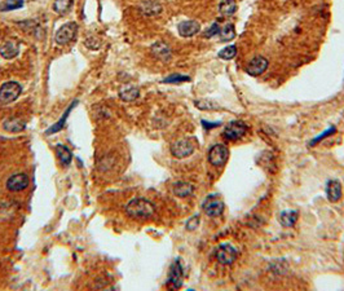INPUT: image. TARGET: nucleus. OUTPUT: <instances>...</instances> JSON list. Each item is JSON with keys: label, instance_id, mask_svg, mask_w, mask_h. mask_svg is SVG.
<instances>
[{"label": "nucleus", "instance_id": "bb28decb", "mask_svg": "<svg viewBox=\"0 0 344 291\" xmlns=\"http://www.w3.org/2000/svg\"><path fill=\"white\" fill-rule=\"evenodd\" d=\"M236 54H237V47L234 46V44L225 47V48H223L220 52H219V57L223 60H232Z\"/></svg>", "mask_w": 344, "mask_h": 291}, {"label": "nucleus", "instance_id": "4be33fe9", "mask_svg": "<svg viewBox=\"0 0 344 291\" xmlns=\"http://www.w3.org/2000/svg\"><path fill=\"white\" fill-rule=\"evenodd\" d=\"M219 38L221 42H231L236 38V27L233 24H226L219 32Z\"/></svg>", "mask_w": 344, "mask_h": 291}, {"label": "nucleus", "instance_id": "2eb2a0df", "mask_svg": "<svg viewBox=\"0 0 344 291\" xmlns=\"http://www.w3.org/2000/svg\"><path fill=\"white\" fill-rule=\"evenodd\" d=\"M77 104H78V100L73 101V104H71V105L69 106V108H67L66 110H65V113L62 114V117H61V118H60L59 121L56 122V123H54V124H52V126L49 127L48 129H47V131H46V135H53V133H57V132H60V131H61V129L64 128V127H65V124H66L67 117H69V114H70V111L73 110L74 108H75V106H77Z\"/></svg>", "mask_w": 344, "mask_h": 291}, {"label": "nucleus", "instance_id": "aec40b11", "mask_svg": "<svg viewBox=\"0 0 344 291\" xmlns=\"http://www.w3.org/2000/svg\"><path fill=\"white\" fill-rule=\"evenodd\" d=\"M56 154L59 157L60 162H61L65 167L70 165L71 161H73V153L70 151V149L66 148L65 145H61V144H59L56 146Z\"/></svg>", "mask_w": 344, "mask_h": 291}, {"label": "nucleus", "instance_id": "473e14b6", "mask_svg": "<svg viewBox=\"0 0 344 291\" xmlns=\"http://www.w3.org/2000/svg\"><path fill=\"white\" fill-rule=\"evenodd\" d=\"M334 132H335V128H330V129H328V131H326V132L321 133V136H320V138L315 139V141H312V144H316V143H317V141H320L321 139L326 138V136H329V135H330V133H334Z\"/></svg>", "mask_w": 344, "mask_h": 291}, {"label": "nucleus", "instance_id": "412c9836", "mask_svg": "<svg viewBox=\"0 0 344 291\" xmlns=\"http://www.w3.org/2000/svg\"><path fill=\"white\" fill-rule=\"evenodd\" d=\"M141 13H144L145 16H157L162 12L161 4L154 2V0H148L145 3L141 6Z\"/></svg>", "mask_w": 344, "mask_h": 291}, {"label": "nucleus", "instance_id": "423d86ee", "mask_svg": "<svg viewBox=\"0 0 344 291\" xmlns=\"http://www.w3.org/2000/svg\"><path fill=\"white\" fill-rule=\"evenodd\" d=\"M247 131H249V127L246 126L243 122L233 121L229 124H226V127L224 128V138H225L226 140L236 141V140H238V139L243 138Z\"/></svg>", "mask_w": 344, "mask_h": 291}, {"label": "nucleus", "instance_id": "7ed1b4c3", "mask_svg": "<svg viewBox=\"0 0 344 291\" xmlns=\"http://www.w3.org/2000/svg\"><path fill=\"white\" fill-rule=\"evenodd\" d=\"M77 32H78V25L75 22H67L57 30L54 41L60 46H65V44H69L71 41L75 39Z\"/></svg>", "mask_w": 344, "mask_h": 291}, {"label": "nucleus", "instance_id": "9d476101", "mask_svg": "<svg viewBox=\"0 0 344 291\" xmlns=\"http://www.w3.org/2000/svg\"><path fill=\"white\" fill-rule=\"evenodd\" d=\"M268 65L269 62L265 57L256 56L247 64V66H246V73L251 76L261 75L268 69Z\"/></svg>", "mask_w": 344, "mask_h": 291}, {"label": "nucleus", "instance_id": "f257e3e1", "mask_svg": "<svg viewBox=\"0 0 344 291\" xmlns=\"http://www.w3.org/2000/svg\"><path fill=\"white\" fill-rule=\"evenodd\" d=\"M126 212L135 220H145L151 218L156 212V206L145 198H135L126 206Z\"/></svg>", "mask_w": 344, "mask_h": 291}, {"label": "nucleus", "instance_id": "f03ea898", "mask_svg": "<svg viewBox=\"0 0 344 291\" xmlns=\"http://www.w3.org/2000/svg\"><path fill=\"white\" fill-rule=\"evenodd\" d=\"M22 92V87L14 81H9L0 86V104L8 105L14 103Z\"/></svg>", "mask_w": 344, "mask_h": 291}, {"label": "nucleus", "instance_id": "72a5a7b5", "mask_svg": "<svg viewBox=\"0 0 344 291\" xmlns=\"http://www.w3.org/2000/svg\"><path fill=\"white\" fill-rule=\"evenodd\" d=\"M202 123H203L204 127H218L219 124H220V123H207V122H206V121H203V122H202Z\"/></svg>", "mask_w": 344, "mask_h": 291}, {"label": "nucleus", "instance_id": "cd10ccee", "mask_svg": "<svg viewBox=\"0 0 344 291\" xmlns=\"http://www.w3.org/2000/svg\"><path fill=\"white\" fill-rule=\"evenodd\" d=\"M84 46L88 49H91V51H97V49L101 48V42H100V39L94 38V36H89V38L84 41Z\"/></svg>", "mask_w": 344, "mask_h": 291}, {"label": "nucleus", "instance_id": "6e6552de", "mask_svg": "<svg viewBox=\"0 0 344 291\" xmlns=\"http://www.w3.org/2000/svg\"><path fill=\"white\" fill-rule=\"evenodd\" d=\"M203 211L211 218L220 216L224 211V202L219 196H208L203 203Z\"/></svg>", "mask_w": 344, "mask_h": 291}, {"label": "nucleus", "instance_id": "a211bd4d", "mask_svg": "<svg viewBox=\"0 0 344 291\" xmlns=\"http://www.w3.org/2000/svg\"><path fill=\"white\" fill-rule=\"evenodd\" d=\"M140 96V91L137 87L133 86H127L124 87L123 89H121L119 92V97H121V100H123L124 103H132V101L137 100Z\"/></svg>", "mask_w": 344, "mask_h": 291}, {"label": "nucleus", "instance_id": "ddd939ff", "mask_svg": "<svg viewBox=\"0 0 344 291\" xmlns=\"http://www.w3.org/2000/svg\"><path fill=\"white\" fill-rule=\"evenodd\" d=\"M201 30V25L199 22L194 21V20H188V21H183L179 24L178 31L183 38H190L198 34Z\"/></svg>", "mask_w": 344, "mask_h": 291}, {"label": "nucleus", "instance_id": "6ab92c4d", "mask_svg": "<svg viewBox=\"0 0 344 291\" xmlns=\"http://www.w3.org/2000/svg\"><path fill=\"white\" fill-rule=\"evenodd\" d=\"M3 127L6 131H8V132L17 133V132H22V131L26 128V123H25V122L20 118H11V119H8V121L4 122Z\"/></svg>", "mask_w": 344, "mask_h": 291}, {"label": "nucleus", "instance_id": "a878e982", "mask_svg": "<svg viewBox=\"0 0 344 291\" xmlns=\"http://www.w3.org/2000/svg\"><path fill=\"white\" fill-rule=\"evenodd\" d=\"M24 7V0H4L3 3H0V11L8 12L14 11Z\"/></svg>", "mask_w": 344, "mask_h": 291}, {"label": "nucleus", "instance_id": "2f4dec72", "mask_svg": "<svg viewBox=\"0 0 344 291\" xmlns=\"http://www.w3.org/2000/svg\"><path fill=\"white\" fill-rule=\"evenodd\" d=\"M197 108L199 109H218V105H213V103H208V101H197L196 103Z\"/></svg>", "mask_w": 344, "mask_h": 291}, {"label": "nucleus", "instance_id": "b1692460", "mask_svg": "<svg viewBox=\"0 0 344 291\" xmlns=\"http://www.w3.org/2000/svg\"><path fill=\"white\" fill-rule=\"evenodd\" d=\"M237 11V3L234 0H223L219 6V12L223 16H232L236 13Z\"/></svg>", "mask_w": 344, "mask_h": 291}, {"label": "nucleus", "instance_id": "393cba45", "mask_svg": "<svg viewBox=\"0 0 344 291\" xmlns=\"http://www.w3.org/2000/svg\"><path fill=\"white\" fill-rule=\"evenodd\" d=\"M73 6V0H54L53 11L59 14H65Z\"/></svg>", "mask_w": 344, "mask_h": 291}, {"label": "nucleus", "instance_id": "5701e85b", "mask_svg": "<svg viewBox=\"0 0 344 291\" xmlns=\"http://www.w3.org/2000/svg\"><path fill=\"white\" fill-rule=\"evenodd\" d=\"M298 216L299 214L296 211H283L280 215V223L286 228H289V226H293L296 223Z\"/></svg>", "mask_w": 344, "mask_h": 291}, {"label": "nucleus", "instance_id": "0eeeda50", "mask_svg": "<svg viewBox=\"0 0 344 291\" xmlns=\"http://www.w3.org/2000/svg\"><path fill=\"white\" fill-rule=\"evenodd\" d=\"M215 258L220 264L231 265L237 259V250L229 243H224V245H220L216 248Z\"/></svg>", "mask_w": 344, "mask_h": 291}, {"label": "nucleus", "instance_id": "20e7f679", "mask_svg": "<svg viewBox=\"0 0 344 291\" xmlns=\"http://www.w3.org/2000/svg\"><path fill=\"white\" fill-rule=\"evenodd\" d=\"M229 149L223 144H216L208 151V162L215 167H221L228 162Z\"/></svg>", "mask_w": 344, "mask_h": 291}, {"label": "nucleus", "instance_id": "4468645a", "mask_svg": "<svg viewBox=\"0 0 344 291\" xmlns=\"http://www.w3.org/2000/svg\"><path fill=\"white\" fill-rule=\"evenodd\" d=\"M151 53L156 59L161 60V61H168L172 56L171 48L167 46L164 42H157L151 46Z\"/></svg>", "mask_w": 344, "mask_h": 291}, {"label": "nucleus", "instance_id": "c756f323", "mask_svg": "<svg viewBox=\"0 0 344 291\" xmlns=\"http://www.w3.org/2000/svg\"><path fill=\"white\" fill-rule=\"evenodd\" d=\"M190 81L189 76L181 75V74H174V75H169L168 78H166L163 81V83H183V82Z\"/></svg>", "mask_w": 344, "mask_h": 291}, {"label": "nucleus", "instance_id": "dca6fc26", "mask_svg": "<svg viewBox=\"0 0 344 291\" xmlns=\"http://www.w3.org/2000/svg\"><path fill=\"white\" fill-rule=\"evenodd\" d=\"M326 193H328V198L330 202H338L341 198V184L336 180L329 181Z\"/></svg>", "mask_w": 344, "mask_h": 291}, {"label": "nucleus", "instance_id": "c85d7f7f", "mask_svg": "<svg viewBox=\"0 0 344 291\" xmlns=\"http://www.w3.org/2000/svg\"><path fill=\"white\" fill-rule=\"evenodd\" d=\"M220 30H221L220 25H219L218 22H214V24L211 25V26L203 32V36H204V38H213V36L219 35Z\"/></svg>", "mask_w": 344, "mask_h": 291}, {"label": "nucleus", "instance_id": "f8f14e48", "mask_svg": "<svg viewBox=\"0 0 344 291\" xmlns=\"http://www.w3.org/2000/svg\"><path fill=\"white\" fill-rule=\"evenodd\" d=\"M29 176L26 173H14L7 180V189L11 191H21L29 186Z\"/></svg>", "mask_w": 344, "mask_h": 291}, {"label": "nucleus", "instance_id": "1a4fd4ad", "mask_svg": "<svg viewBox=\"0 0 344 291\" xmlns=\"http://www.w3.org/2000/svg\"><path fill=\"white\" fill-rule=\"evenodd\" d=\"M183 265L179 259H176L175 262L172 263L171 269L168 273V285L172 286L174 288H179L183 286Z\"/></svg>", "mask_w": 344, "mask_h": 291}, {"label": "nucleus", "instance_id": "39448f33", "mask_svg": "<svg viewBox=\"0 0 344 291\" xmlns=\"http://www.w3.org/2000/svg\"><path fill=\"white\" fill-rule=\"evenodd\" d=\"M194 149H196V145L193 144V141L189 140V139H181V140L172 144L171 154L175 158L184 159L192 156L194 153Z\"/></svg>", "mask_w": 344, "mask_h": 291}, {"label": "nucleus", "instance_id": "f3484780", "mask_svg": "<svg viewBox=\"0 0 344 291\" xmlns=\"http://www.w3.org/2000/svg\"><path fill=\"white\" fill-rule=\"evenodd\" d=\"M194 191V186L192 184L185 183V181H179V183L174 184V193L176 197L186 198L190 197Z\"/></svg>", "mask_w": 344, "mask_h": 291}, {"label": "nucleus", "instance_id": "9b49d317", "mask_svg": "<svg viewBox=\"0 0 344 291\" xmlns=\"http://www.w3.org/2000/svg\"><path fill=\"white\" fill-rule=\"evenodd\" d=\"M20 47H21V44H20L18 41L8 39V41L0 44V56L6 60H13L14 57L18 56Z\"/></svg>", "mask_w": 344, "mask_h": 291}, {"label": "nucleus", "instance_id": "7c9ffc66", "mask_svg": "<svg viewBox=\"0 0 344 291\" xmlns=\"http://www.w3.org/2000/svg\"><path fill=\"white\" fill-rule=\"evenodd\" d=\"M198 225H199V218L198 216H193V218L189 219V221L186 223V229L194 230L198 228Z\"/></svg>", "mask_w": 344, "mask_h": 291}]
</instances>
